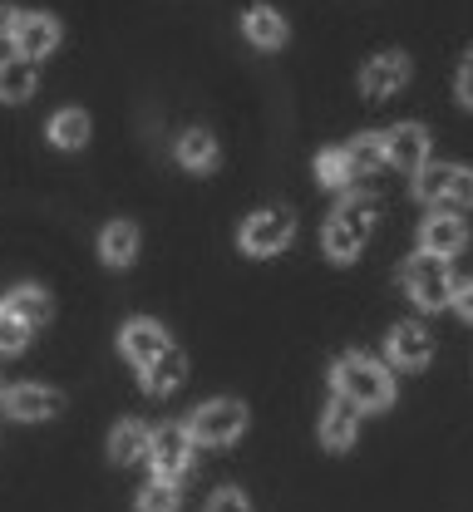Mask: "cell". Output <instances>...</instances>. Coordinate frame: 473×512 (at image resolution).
Masks as SVG:
<instances>
[{
    "mask_svg": "<svg viewBox=\"0 0 473 512\" xmlns=\"http://www.w3.org/2000/svg\"><path fill=\"white\" fill-rule=\"evenodd\" d=\"M375 217H380V207H375V197H345L336 207V217L326 222V232H321V242H326V256L331 261H355L360 247L370 242V232H375Z\"/></svg>",
    "mask_w": 473,
    "mask_h": 512,
    "instance_id": "cell-1",
    "label": "cell"
},
{
    "mask_svg": "<svg viewBox=\"0 0 473 512\" xmlns=\"http://www.w3.org/2000/svg\"><path fill=\"white\" fill-rule=\"evenodd\" d=\"M336 394H345L355 409H385L395 399V380L385 365L365 360V355H340L336 360Z\"/></svg>",
    "mask_w": 473,
    "mask_h": 512,
    "instance_id": "cell-2",
    "label": "cell"
},
{
    "mask_svg": "<svg viewBox=\"0 0 473 512\" xmlns=\"http://www.w3.org/2000/svg\"><path fill=\"white\" fill-rule=\"evenodd\" d=\"M414 192L434 207H473V168H459V163H424L414 173Z\"/></svg>",
    "mask_w": 473,
    "mask_h": 512,
    "instance_id": "cell-3",
    "label": "cell"
},
{
    "mask_svg": "<svg viewBox=\"0 0 473 512\" xmlns=\"http://www.w3.org/2000/svg\"><path fill=\"white\" fill-rule=\"evenodd\" d=\"M405 291H409V301H414L419 311H439V306H449V296H454L449 261H444V256L419 252L405 266Z\"/></svg>",
    "mask_w": 473,
    "mask_h": 512,
    "instance_id": "cell-4",
    "label": "cell"
},
{
    "mask_svg": "<svg viewBox=\"0 0 473 512\" xmlns=\"http://www.w3.org/2000/svg\"><path fill=\"white\" fill-rule=\"evenodd\" d=\"M242 429H247V409L237 399H212L188 419L193 444H232V439H242Z\"/></svg>",
    "mask_w": 473,
    "mask_h": 512,
    "instance_id": "cell-5",
    "label": "cell"
},
{
    "mask_svg": "<svg viewBox=\"0 0 473 512\" xmlns=\"http://www.w3.org/2000/svg\"><path fill=\"white\" fill-rule=\"evenodd\" d=\"M193 434L183 429V424H163L153 439H148V463H153V473L158 478H168V483H178V478H188V468H193Z\"/></svg>",
    "mask_w": 473,
    "mask_h": 512,
    "instance_id": "cell-6",
    "label": "cell"
},
{
    "mask_svg": "<svg viewBox=\"0 0 473 512\" xmlns=\"http://www.w3.org/2000/svg\"><path fill=\"white\" fill-rule=\"evenodd\" d=\"M296 237V217L291 212H257V217H247V227H242V252L247 256H276L286 242Z\"/></svg>",
    "mask_w": 473,
    "mask_h": 512,
    "instance_id": "cell-7",
    "label": "cell"
},
{
    "mask_svg": "<svg viewBox=\"0 0 473 512\" xmlns=\"http://www.w3.org/2000/svg\"><path fill=\"white\" fill-rule=\"evenodd\" d=\"M380 143H385V163L409 178L429 163V128L424 124H395L390 133H380Z\"/></svg>",
    "mask_w": 473,
    "mask_h": 512,
    "instance_id": "cell-8",
    "label": "cell"
},
{
    "mask_svg": "<svg viewBox=\"0 0 473 512\" xmlns=\"http://www.w3.org/2000/svg\"><path fill=\"white\" fill-rule=\"evenodd\" d=\"M10 45H15V55H25V60H45V55L60 45V20L45 15V10H30V15L15 20Z\"/></svg>",
    "mask_w": 473,
    "mask_h": 512,
    "instance_id": "cell-9",
    "label": "cell"
},
{
    "mask_svg": "<svg viewBox=\"0 0 473 512\" xmlns=\"http://www.w3.org/2000/svg\"><path fill=\"white\" fill-rule=\"evenodd\" d=\"M385 350L400 370H424L429 355H434V335L419 325V320H400L390 335H385Z\"/></svg>",
    "mask_w": 473,
    "mask_h": 512,
    "instance_id": "cell-10",
    "label": "cell"
},
{
    "mask_svg": "<svg viewBox=\"0 0 473 512\" xmlns=\"http://www.w3.org/2000/svg\"><path fill=\"white\" fill-rule=\"evenodd\" d=\"M5 414H15V419H25V424L55 419V414H65V394H60V389H45V384H20V389L5 394Z\"/></svg>",
    "mask_w": 473,
    "mask_h": 512,
    "instance_id": "cell-11",
    "label": "cell"
},
{
    "mask_svg": "<svg viewBox=\"0 0 473 512\" xmlns=\"http://www.w3.org/2000/svg\"><path fill=\"white\" fill-rule=\"evenodd\" d=\"M464 242H469V232H464V222L449 212V207H439L434 217H424V227H419V247L429 256H459L464 252Z\"/></svg>",
    "mask_w": 473,
    "mask_h": 512,
    "instance_id": "cell-12",
    "label": "cell"
},
{
    "mask_svg": "<svg viewBox=\"0 0 473 512\" xmlns=\"http://www.w3.org/2000/svg\"><path fill=\"white\" fill-rule=\"evenodd\" d=\"M405 79H409V55L390 50V55H380V60H370L360 69V94L365 99H390L395 89H405Z\"/></svg>",
    "mask_w": 473,
    "mask_h": 512,
    "instance_id": "cell-13",
    "label": "cell"
},
{
    "mask_svg": "<svg viewBox=\"0 0 473 512\" xmlns=\"http://www.w3.org/2000/svg\"><path fill=\"white\" fill-rule=\"evenodd\" d=\"M183 375H188V355L168 340V345L143 365V389H148V394H168V389H178V384H183Z\"/></svg>",
    "mask_w": 473,
    "mask_h": 512,
    "instance_id": "cell-14",
    "label": "cell"
},
{
    "mask_svg": "<svg viewBox=\"0 0 473 512\" xmlns=\"http://www.w3.org/2000/svg\"><path fill=\"white\" fill-rule=\"evenodd\" d=\"M355 429H360V409H355L345 394H336V399H331V409L321 414V444L340 453V448L355 444Z\"/></svg>",
    "mask_w": 473,
    "mask_h": 512,
    "instance_id": "cell-15",
    "label": "cell"
},
{
    "mask_svg": "<svg viewBox=\"0 0 473 512\" xmlns=\"http://www.w3.org/2000/svg\"><path fill=\"white\" fill-rule=\"evenodd\" d=\"M163 345H168V335H163V325H158V320H129V325H124V335H119V350L134 360L138 370H143Z\"/></svg>",
    "mask_w": 473,
    "mask_h": 512,
    "instance_id": "cell-16",
    "label": "cell"
},
{
    "mask_svg": "<svg viewBox=\"0 0 473 512\" xmlns=\"http://www.w3.org/2000/svg\"><path fill=\"white\" fill-rule=\"evenodd\" d=\"M242 30H247V40H252V45H262V50L286 45V20H281L271 5H252V10L242 15Z\"/></svg>",
    "mask_w": 473,
    "mask_h": 512,
    "instance_id": "cell-17",
    "label": "cell"
},
{
    "mask_svg": "<svg viewBox=\"0 0 473 512\" xmlns=\"http://www.w3.org/2000/svg\"><path fill=\"white\" fill-rule=\"evenodd\" d=\"M30 94H35V60H25V55L0 60V99L5 104H20Z\"/></svg>",
    "mask_w": 473,
    "mask_h": 512,
    "instance_id": "cell-18",
    "label": "cell"
},
{
    "mask_svg": "<svg viewBox=\"0 0 473 512\" xmlns=\"http://www.w3.org/2000/svg\"><path fill=\"white\" fill-rule=\"evenodd\" d=\"M178 163H183L188 173H207V168H217V138L203 133V128H188V133L178 138Z\"/></svg>",
    "mask_w": 473,
    "mask_h": 512,
    "instance_id": "cell-19",
    "label": "cell"
},
{
    "mask_svg": "<svg viewBox=\"0 0 473 512\" xmlns=\"http://www.w3.org/2000/svg\"><path fill=\"white\" fill-rule=\"evenodd\" d=\"M99 256H104L109 266H129L138 256V227L134 222H109L104 237H99Z\"/></svg>",
    "mask_w": 473,
    "mask_h": 512,
    "instance_id": "cell-20",
    "label": "cell"
},
{
    "mask_svg": "<svg viewBox=\"0 0 473 512\" xmlns=\"http://www.w3.org/2000/svg\"><path fill=\"white\" fill-rule=\"evenodd\" d=\"M148 439H153V434L129 419V424H119V429L109 434V458H114L119 468H129V463H138V458H148Z\"/></svg>",
    "mask_w": 473,
    "mask_h": 512,
    "instance_id": "cell-21",
    "label": "cell"
},
{
    "mask_svg": "<svg viewBox=\"0 0 473 512\" xmlns=\"http://www.w3.org/2000/svg\"><path fill=\"white\" fill-rule=\"evenodd\" d=\"M345 158H350V173H355V178L380 173V168H385V143H380V133H360V138L345 148Z\"/></svg>",
    "mask_w": 473,
    "mask_h": 512,
    "instance_id": "cell-22",
    "label": "cell"
},
{
    "mask_svg": "<svg viewBox=\"0 0 473 512\" xmlns=\"http://www.w3.org/2000/svg\"><path fill=\"white\" fill-rule=\"evenodd\" d=\"M0 306H5V311H15L25 325H45V316H50V296H45L40 286H20V291H10Z\"/></svg>",
    "mask_w": 473,
    "mask_h": 512,
    "instance_id": "cell-23",
    "label": "cell"
},
{
    "mask_svg": "<svg viewBox=\"0 0 473 512\" xmlns=\"http://www.w3.org/2000/svg\"><path fill=\"white\" fill-rule=\"evenodd\" d=\"M50 143H55V148H84V143H89L84 109H60V114L50 119Z\"/></svg>",
    "mask_w": 473,
    "mask_h": 512,
    "instance_id": "cell-24",
    "label": "cell"
},
{
    "mask_svg": "<svg viewBox=\"0 0 473 512\" xmlns=\"http://www.w3.org/2000/svg\"><path fill=\"white\" fill-rule=\"evenodd\" d=\"M316 183H321V188H350V183H355L345 148H326V153L316 158Z\"/></svg>",
    "mask_w": 473,
    "mask_h": 512,
    "instance_id": "cell-25",
    "label": "cell"
},
{
    "mask_svg": "<svg viewBox=\"0 0 473 512\" xmlns=\"http://www.w3.org/2000/svg\"><path fill=\"white\" fill-rule=\"evenodd\" d=\"M30 330H35V325H25L15 311L0 306V355H20V350L30 345Z\"/></svg>",
    "mask_w": 473,
    "mask_h": 512,
    "instance_id": "cell-26",
    "label": "cell"
},
{
    "mask_svg": "<svg viewBox=\"0 0 473 512\" xmlns=\"http://www.w3.org/2000/svg\"><path fill=\"white\" fill-rule=\"evenodd\" d=\"M178 508V488L168 478H153L143 493H138V512H173Z\"/></svg>",
    "mask_w": 473,
    "mask_h": 512,
    "instance_id": "cell-27",
    "label": "cell"
},
{
    "mask_svg": "<svg viewBox=\"0 0 473 512\" xmlns=\"http://www.w3.org/2000/svg\"><path fill=\"white\" fill-rule=\"evenodd\" d=\"M207 512H252V508H247V498H242L237 488H222V493H212Z\"/></svg>",
    "mask_w": 473,
    "mask_h": 512,
    "instance_id": "cell-28",
    "label": "cell"
},
{
    "mask_svg": "<svg viewBox=\"0 0 473 512\" xmlns=\"http://www.w3.org/2000/svg\"><path fill=\"white\" fill-rule=\"evenodd\" d=\"M449 306L459 311V316L473 325V281H454V296H449Z\"/></svg>",
    "mask_w": 473,
    "mask_h": 512,
    "instance_id": "cell-29",
    "label": "cell"
},
{
    "mask_svg": "<svg viewBox=\"0 0 473 512\" xmlns=\"http://www.w3.org/2000/svg\"><path fill=\"white\" fill-rule=\"evenodd\" d=\"M459 99L473 109V50L464 55V69H459Z\"/></svg>",
    "mask_w": 473,
    "mask_h": 512,
    "instance_id": "cell-30",
    "label": "cell"
},
{
    "mask_svg": "<svg viewBox=\"0 0 473 512\" xmlns=\"http://www.w3.org/2000/svg\"><path fill=\"white\" fill-rule=\"evenodd\" d=\"M15 20H20V10L0 5V40H10V35H15Z\"/></svg>",
    "mask_w": 473,
    "mask_h": 512,
    "instance_id": "cell-31",
    "label": "cell"
}]
</instances>
